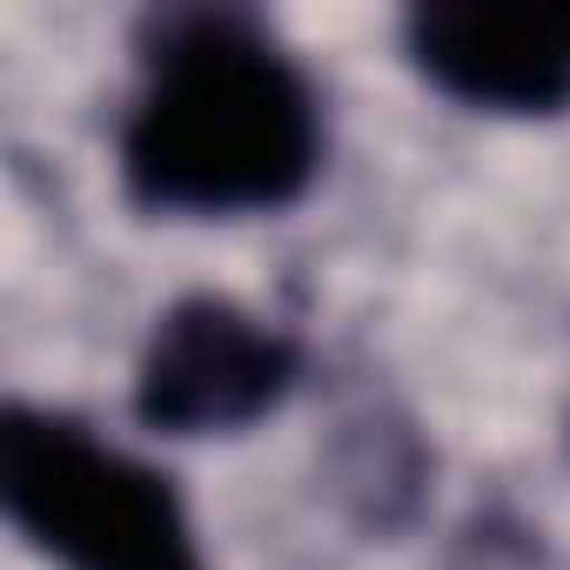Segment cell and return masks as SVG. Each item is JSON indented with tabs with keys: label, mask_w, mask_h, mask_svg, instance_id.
<instances>
[{
	"label": "cell",
	"mask_w": 570,
	"mask_h": 570,
	"mask_svg": "<svg viewBox=\"0 0 570 570\" xmlns=\"http://www.w3.org/2000/svg\"><path fill=\"white\" fill-rule=\"evenodd\" d=\"M410 68L476 115L570 108V8L537 0H423L403 14Z\"/></svg>",
	"instance_id": "4"
},
{
	"label": "cell",
	"mask_w": 570,
	"mask_h": 570,
	"mask_svg": "<svg viewBox=\"0 0 570 570\" xmlns=\"http://www.w3.org/2000/svg\"><path fill=\"white\" fill-rule=\"evenodd\" d=\"M121 188L148 215L235 222L296 208L323 175V95L242 8H155L135 35Z\"/></svg>",
	"instance_id": "1"
},
{
	"label": "cell",
	"mask_w": 570,
	"mask_h": 570,
	"mask_svg": "<svg viewBox=\"0 0 570 570\" xmlns=\"http://www.w3.org/2000/svg\"><path fill=\"white\" fill-rule=\"evenodd\" d=\"M303 383V343L228 296H181L135 363V423L155 436H235Z\"/></svg>",
	"instance_id": "3"
},
{
	"label": "cell",
	"mask_w": 570,
	"mask_h": 570,
	"mask_svg": "<svg viewBox=\"0 0 570 570\" xmlns=\"http://www.w3.org/2000/svg\"><path fill=\"white\" fill-rule=\"evenodd\" d=\"M0 510L61 570H208L181 490L61 410H0Z\"/></svg>",
	"instance_id": "2"
}]
</instances>
